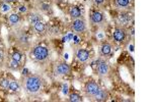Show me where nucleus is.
Wrapping results in <instances>:
<instances>
[{
	"label": "nucleus",
	"instance_id": "nucleus-1",
	"mask_svg": "<svg viewBox=\"0 0 152 102\" xmlns=\"http://www.w3.org/2000/svg\"><path fill=\"white\" fill-rule=\"evenodd\" d=\"M24 88L28 93L35 94L41 90L42 80L38 75H28L24 79Z\"/></svg>",
	"mask_w": 152,
	"mask_h": 102
},
{
	"label": "nucleus",
	"instance_id": "nucleus-2",
	"mask_svg": "<svg viewBox=\"0 0 152 102\" xmlns=\"http://www.w3.org/2000/svg\"><path fill=\"white\" fill-rule=\"evenodd\" d=\"M32 56L37 61H44L49 57V49L44 46H36L32 51Z\"/></svg>",
	"mask_w": 152,
	"mask_h": 102
},
{
	"label": "nucleus",
	"instance_id": "nucleus-3",
	"mask_svg": "<svg viewBox=\"0 0 152 102\" xmlns=\"http://www.w3.org/2000/svg\"><path fill=\"white\" fill-rule=\"evenodd\" d=\"M72 28L76 33H83L86 30V22L83 18H75L72 22Z\"/></svg>",
	"mask_w": 152,
	"mask_h": 102
},
{
	"label": "nucleus",
	"instance_id": "nucleus-4",
	"mask_svg": "<svg viewBox=\"0 0 152 102\" xmlns=\"http://www.w3.org/2000/svg\"><path fill=\"white\" fill-rule=\"evenodd\" d=\"M98 90H100V86L96 82H88L85 86V91H86L87 95L92 96V97L98 93Z\"/></svg>",
	"mask_w": 152,
	"mask_h": 102
},
{
	"label": "nucleus",
	"instance_id": "nucleus-5",
	"mask_svg": "<svg viewBox=\"0 0 152 102\" xmlns=\"http://www.w3.org/2000/svg\"><path fill=\"white\" fill-rule=\"evenodd\" d=\"M113 38H114V40L118 43L124 42L125 38H126V31H125L124 29H122V28H118V29H116L115 32H114Z\"/></svg>",
	"mask_w": 152,
	"mask_h": 102
},
{
	"label": "nucleus",
	"instance_id": "nucleus-6",
	"mask_svg": "<svg viewBox=\"0 0 152 102\" xmlns=\"http://www.w3.org/2000/svg\"><path fill=\"white\" fill-rule=\"evenodd\" d=\"M70 71H71L70 67L67 65V63H64V62L63 63H59V65H57L56 69H55L57 75H68V73H70Z\"/></svg>",
	"mask_w": 152,
	"mask_h": 102
},
{
	"label": "nucleus",
	"instance_id": "nucleus-7",
	"mask_svg": "<svg viewBox=\"0 0 152 102\" xmlns=\"http://www.w3.org/2000/svg\"><path fill=\"white\" fill-rule=\"evenodd\" d=\"M91 22L93 24H100L104 22V16L100 11H94L90 16Z\"/></svg>",
	"mask_w": 152,
	"mask_h": 102
},
{
	"label": "nucleus",
	"instance_id": "nucleus-8",
	"mask_svg": "<svg viewBox=\"0 0 152 102\" xmlns=\"http://www.w3.org/2000/svg\"><path fill=\"white\" fill-rule=\"evenodd\" d=\"M110 71V67H109V65L106 63V61H100L98 65V73L100 75H102V77H104V75H106L108 73H109Z\"/></svg>",
	"mask_w": 152,
	"mask_h": 102
},
{
	"label": "nucleus",
	"instance_id": "nucleus-9",
	"mask_svg": "<svg viewBox=\"0 0 152 102\" xmlns=\"http://www.w3.org/2000/svg\"><path fill=\"white\" fill-rule=\"evenodd\" d=\"M76 57L79 61L86 62L89 59V52L85 49H78L76 51Z\"/></svg>",
	"mask_w": 152,
	"mask_h": 102
},
{
	"label": "nucleus",
	"instance_id": "nucleus-10",
	"mask_svg": "<svg viewBox=\"0 0 152 102\" xmlns=\"http://www.w3.org/2000/svg\"><path fill=\"white\" fill-rule=\"evenodd\" d=\"M16 41H17V43L20 45H22V46H24V45H28V35H26L24 32H20V33L17 34V36H16Z\"/></svg>",
	"mask_w": 152,
	"mask_h": 102
},
{
	"label": "nucleus",
	"instance_id": "nucleus-11",
	"mask_svg": "<svg viewBox=\"0 0 152 102\" xmlns=\"http://www.w3.org/2000/svg\"><path fill=\"white\" fill-rule=\"evenodd\" d=\"M131 0H115V5L119 9H126L130 7Z\"/></svg>",
	"mask_w": 152,
	"mask_h": 102
},
{
	"label": "nucleus",
	"instance_id": "nucleus-12",
	"mask_svg": "<svg viewBox=\"0 0 152 102\" xmlns=\"http://www.w3.org/2000/svg\"><path fill=\"white\" fill-rule=\"evenodd\" d=\"M69 16L72 18H79L81 16V11L77 6H71L69 9Z\"/></svg>",
	"mask_w": 152,
	"mask_h": 102
},
{
	"label": "nucleus",
	"instance_id": "nucleus-13",
	"mask_svg": "<svg viewBox=\"0 0 152 102\" xmlns=\"http://www.w3.org/2000/svg\"><path fill=\"white\" fill-rule=\"evenodd\" d=\"M8 22L11 26H16V24H20V16L16 14H11L8 18Z\"/></svg>",
	"mask_w": 152,
	"mask_h": 102
},
{
	"label": "nucleus",
	"instance_id": "nucleus-14",
	"mask_svg": "<svg viewBox=\"0 0 152 102\" xmlns=\"http://www.w3.org/2000/svg\"><path fill=\"white\" fill-rule=\"evenodd\" d=\"M93 97L96 98V100H98V101H104V100L106 99V97H108V94H106V92L104 91V90L100 88L98 92L93 96Z\"/></svg>",
	"mask_w": 152,
	"mask_h": 102
},
{
	"label": "nucleus",
	"instance_id": "nucleus-15",
	"mask_svg": "<svg viewBox=\"0 0 152 102\" xmlns=\"http://www.w3.org/2000/svg\"><path fill=\"white\" fill-rule=\"evenodd\" d=\"M112 52V46L109 44V43H104L102 47H100V54L104 56L109 55Z\"/></svg>",
	"mask_w": 152,
	"mask_h": 102
},
{
	"label": "nucleus",
	"instance_id": "nucleus-16",
	"mask_svg": "<svg viewBox=\"0 0 152 102\" xmlns=\"http://www.w3.org/2000/svg\"><path fill=\"white\" fill-rule=\"evenodd\" d=\"M131 16L129 14H127V12H123V14H121L119 16V18H118V20H119V22H121V24H128L129 22L131 20Z\"/></svg>",
	"mask_w": 152,
	"mask_h": 102
},
{
	"label": "nucleus",
	"instance_id": "nucleus-17",
	"mask_svg": "<svg viewBox=\"0 0 152 102\" xmlns=\"http://www.w3.org/2000/svg\"><path fill=\"white\" fill-rule=\"evenodd\" d=\"M34 29L37 33L39 34H44L46 31V24L42 22H38L37 24H34Z\"/></svg>",
	"mask_w": 152,
	"mask_h": 102
},
{
	"label": "nucleus",
	"instance_id": "nucleus-18",
	"mask_svg": "<svg viewBox=\"0 0 152 102\" xmlns=\"http://www.w3.org/2000/svg\"><path fill=\"white\" fill-rule=\"evenodd\" d=\"M28 20H30V24H37L38 22H41V16H40L39 14H32L30 16V18H28Z\"/></svg>",
	"mask_w": 152,
	"mask_h": 102
},
{
	"label": "nucleus",
	"instance_id": "nucleus-19",
	"mask_svg": "<svg viewBox=\"0 0 152 102\" xmlns=\"http://www.w3.org/2000/svg\"><path fill=\"white\" fill-rule=\"evenodd\" d=\"M8 89L12 92L18 91V90H20V84H18V82H16V81H10Z\"/></svg>",
	"mask_w": 152,
	"mask_h": 102
},
{
	"label": "nucleus",
	"instance_id": "nucleus-20",
	"mask_svg": "<svg viewBox=\"0 0 152 102\" xmlns=\"http://www.w3.org/2000/svg\"><path fill=\"white\" fill-rule=\"evenodd\" d=\"M40 10L44 11V12H47L51 9V4L49 2H41V4L39 5Z\"/></svg>",
	"mask_w": 152,
	"mask_h": 102
},
{
	"label": "nucleus",
	"instance_id": "nucleus-21",
	"mask_svg": "<svg viewBox=\"0 0 152 102\" xmlns=\"http://www.w3.org/2000/svg\"><path fill=\"white\" fill-rule=\"evenodd\" d=\"M69 100L72 102H80L81 101V96L78 95V94L73 93L69 96Z\"/></svg>",
	"mask_w": 152,
	"mask_h": 102
},
{
	"label": "nucleus",
	"instance_id": "nucleus-22",
	"mask_svg": "<svg viewBox=\"0 0 152 102\" xmlns=\"http://www.w3.org/2000/svg\"><path fill=\"white\" fill-rule=\"evenodd\" d=\"M9 83H10V81L8 79H1L0 80V87L2 89H8Z\"/></svg>",
	"mask_w": 152,
	"mask_h": 102
},
{
	"label": "nucleus",
	"instance_id": "nucleus-23",
	"mask_svg": "<svg viewBox=\"0 0 152 102\" xmlns=\"http://www.w3.org/2000/svg\"><path fill=\"white\" fill-rule=\"evenodd\" d=\"M10 67L13 69H17L20 67V62L16 61V60H11V63H10Z\"/></svg>",
	"mask_w": 152,
	"mask_h": 102
},
{
	"label": "nucleus",
	"instance_id": "nucleus-24",
	"mask_svg": "<svg viewBox=\"0 0 152 102\" xmlns=\"http://www.w3.org/2000/svg\"><path fill=\"white\" fill-rule=\"evenodd\" d=\"M12 59L13 60H16V61L20 62V60H22V54L18 53V52H15V53L12 55Z\"/></svg>",
	"mask_w": 152,
	"mask_h": 102
},
{
	"label": "nucleus",
	"instance_id": "nucleus-25",
	"mask_svg": "<svg viewBox=\"0 0 152 102\" xmlns=\"http://www.w3.org/2000/svg\"><path fill=\"white\" fill-rule=\"evenodd\" d=\"M18 9H20V12H26V11H28V8H26V6H24V5H20Z\"/></svg>",
	"mask_w": 152,
	"mask_h": 102
},
{
	"label": "nucleus",
	"instance_id": "nucleus-26",
	"mask_svg": "<svg viewBox=\"0 0 152 102\" xmlns=\"http://www.w3.org/2000/svg\"><path fill=\"white\" fill-rule=\"evenodd\" d=\"M104 0H94V3H96V5H102L104 4Z\"/></svg>",
	"mask_w": 152,
	"mask_h": 102
},
{
	"label": "nucleus",
	"instance_id": "nucleus-27",
	"mask_svg": "<svg viewBox=\"0 0 152 102\" xmlns=\"http://www.w3.org/2000/svg\"><path fill=\"white\" fill-rule=\"evenodd\" d=\"M67 89H68V88H67V85H64V86H63V93L65 94V95L68 93V90H67Z\"/></svg>",
	"mask_w": 152,
	"mask_h": 102
},
{
	"label": "nucleus",
	"instance_id": "nucleus-28",
	"mask_svg": "<svg viewBox=\"0 0 152 102\" xmlns=\"http://www.w3.org/2000/svg\"><path fill=\"white\" fill-rule=\"evenodd\" d=\"M10 9V7H9V5H7V3H5V5L3 6V10L6 11V10H9Z\"/></svg>",
	"mask_w": 152,
	"mask_h": 102
},
{
	"label": "nucleus",
	"instance_id": "nucleus-29",
	"mask_svg": "<svg viewBox=\"0 0 152 102\" xmlns=\"http://www.w3.org/2000/svg\"><path fill=\"white\" fill-rule=\"evenodd\" d=\"M16 0H3V2L4 3H10V2H14Z\"/></svg>",
	"mask_w": 152,
	"mask_h": 102
},
{
	"label": "nucleus",
	"instance_id": "nucleus-30",
	"mask_svg": "<svg viewBox=\"0 0 152 102\" xmlns=\"http://www.w3.org/2000/svg\"><path fill=\"white\" fill-rule=\"evenodd\" d=\"M2 57H3V53H2V51H0V60L2 59Z\"/></svg>",
	"mask_w": 152,
	"mask_h": 102
},
{
	"label": "nucleus",
	"instance_id": "nucleus-31",
	"mask_svg": "<svg viewBox=\"0 0 152 102\" xmlns=\"http://www.w3.org/2000/svg\"><path fill=\"white\" fill-rule=\"evenodd\" d=\"M50 0H41V2H49Z\"/></svg>",
	"mask_w": 152,
	"mask_h": 102
}]
</instances>
